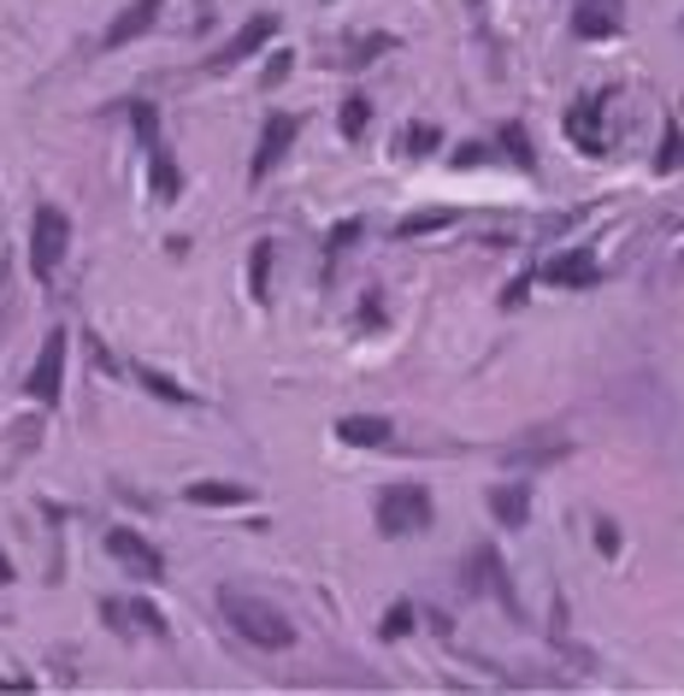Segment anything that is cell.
Wrapping results in <instances>:
<instances>
[{
	"label": "cell",
	"mask_w": 684,
	"mask_h": 696,
	"mask_svg": "<svg viewBox=\"0 0 684 696\" xmlns=\"http://www.w3.org/2000/svg\"><path fill=\"white\" fill-rule=\"evenodd\" d=\"M218 614L236 638L260 643V650H289L296 643V625L284 620V608H271L266 597H248V590H218Z\"/></svg>",
	"instance_id": "cell-1"
},
{
	"label": "cell",
	"mask_w": 684,
	"mask_h": 696,
	"mask_svg": "<svg viewBox=\"0 0 684 696\" xmlns=\"http://www.w3.org/2000/svg\"><path fill=\"white\" fill-rule=\"evenodd\" d=\"M425 525H431V490H419V484L378 490V532L384 537H414Z\"/></svg>",
	"instance_id": "cell-2"
},
{
	"label": "cell",
	"mask_w": 684,
	"mask_h": 696,
	"mask_svg": "<svg viewBox=\"0 0 684 696\" xmlns=\"http://www.w3.org/2000/svg\"><path fill=\"white\" fill-rule=\"evenodd\" d=\"M65 248H72V218L60 207H36V218H30V271H36V278H54Z\"/></svg>",
	"instance_id": "cell-3"
},
{
	"label": "cell",
	"mask_w": 684,
	"mask_h": 696,
	"mask_svg": "<svg viewBox=\"0 0 684 696\" xmlns=\"http://www.w3.org/2000/svg\"><path fill=\"white\" fill-rule=\"evenodd\" d=\"M107 555H113L118 567H130L142 585H160L165 579V555L153 549L142 532H130V525H113V532H107Z\"/></svg>",
	"instance_id": "cell-4"
},
{
	"label": "cell",
	"mask_w": 684,
	"mask_h": 696,
	"mask_svg": "<svg viewBox=\"0 0 684 696\" xmlns=\"http://www.w3.org/2000/svg\"><path fill=\"white\" fill-rule=\"evenodd\" d=\"M65 349H72V336H65V331H47L36 366H30V378H24V389H30V396H36L42 407H54L60 389H65Z\"/></svg>",
	"instance_id": "cell-5"
},
{
	"label": "cell",
	"mask_w": 684,
	"mask_h": 696,
	"mask_svg": "<svg viewBox=\"0 0 684 696\" xmlns=\"http://www.w3.org/2000/svg\"><path fill=\"white\" fill-rule=\"evenodd\" d=\"M296 130H301V118H296V113H271V118H266L260 148H254V165H248V178H254V183H266V178H271V165L289 154V142H296Z\"/></svg>",
	"instance_id": "cell-6"
},
{
	"label": "cell",
	"mask_w": 684,
	"mask_h": 696,
	"mask_svg": "<svg viewBox=\"0 0 684 696\" xmlns=\"http://www.w3.org/2000/svg\"><path fill=\"white\" fill-rule=\"evenodd\" d=\"M278 36V19H271V12H260V19H248L243 30H236V36L218 47V54L207 60V72H231V65H243L248 54H260V47Z\"/></svg>",
	"instance_id": "cell-7"
},
{
	"label": "cell",
	"mask_w": 684,
	"mask_h": 696,
	"mask_svg": "<svg viewBox=\"0 0 684 696\" xmlns=\"http://www.w3.org/2000/svg\"><path fill=\"white\" fill-rule=\"evenodd\" d=\"M543 278H549L555 290H590V283H596V254H590V248L555 254V260L543 266Z\"/></svg>",
	"instance_id": "cell-8"
},
{
	"label": "cell",
	"mask_w": 684,
	"mask_h": 696,
	"mask_svg": "<svg viewBox=\"0 0 684 696\" xmlns=\"http://www.w3.org/2000/svg\"><path fill=\"white\" fill-rule=\"evenodd\" d=\"M567 136L578 142V154H602L608 148V125H602V100H578L567 113Z\"/></svg>",
	"instance_id": "cell-9"
},
{
	"label": "cell",
	"mask_w": 684,
	"mask_h": 696,
	"mask_svg": "<svg viewBox=\"0 0 684 696\" xmlns=\"http://www.w3.org/2000/svg\"><path fill=\"white\" fill-rule=\"evenodd\" d=\"M160 7H165V0H130V7L107 24V47H125V42H136V36H148L153 19H160Z\"/></svg>",
	"instance_id": "cell-10"
},
{
	"label": "cell",
	"mask_w": 684,
	"mask_h": 696,
	"mask_svg": "<svg viewBox=\"0 0 684 696\" xmlns=\"http://www.w3.org/2000/svg\"><path fill=\"white\" fill-rule=\"evenodd\" d=\"M573 30L585 42L613 36V30H620V0H578V7H573Z\"/></svg>",
	"instance_id": "cell-11"
},
{
	"label": "cell",
	"mask_w": 684,
	"mask_h": 696,
	"mask_svg": "<svg viewBox=\"0 0 684 696\" xmlns=\"http://www.w3.org/2000/svg\"><path fill=\"white\" fill-rule=\"evenodd\" d=\"M336 437L349 449H378V443H389V419H378V414H349L336 426Z\"/></svg>",
	"instance_id": "cell-12"
},
{
	"label": "cell",
	"mask_w": 684,
	"mask_h": 696,
	"mask_svg": "<svg viewBox=\"0 0 684 696\" xmlns=\"http://www.w3.org/2000/svg\"><path fill=\"white\" fill-rule=\"evenodd\" d=\"M148 178H153V195H160V201H178L183 195V172L165 160V148H148Z\"/></svg>",
	"instance_id": "cell-13"
},
{
	"label": "cell",
	"mask_w": 684,
	"mask_h": 696,
	"mask_svg": "<svg viewBox=\"0 0 684 696\" xmlns=\"http://www.w3.org/2000/svg\"><path fill=\"white\" fill-rule=\"evenodd\" d=\"M455 225V213L449 207H431V213H414V218H402L396 225V236L402 243H419V236H431V231H449Z\"/></svg>",
	"instance_id": "cell-14"
},
{
	"label": "cell",
	"mask_w": 684,
	"mask_h": 696,
	"mask_svg": "<svg viewBox=\"0 0 684 696\" xmlns=\"http://www.w3.org/2000/svg\"><path fill=\"white\" fill-rule=\"evenodd\" d=\"M336 125H342V136H349V142H361V136H366V125H372V100H366V95H342Z\"/></svg>",
	"instance_id": "cell-15"
},
{
	"label": "cell",
	"mask_w": 684,
	"mask_h": 696,
	"mask_svg": "<svg viewBox=\"0 0 684 696\" xmlns=\"http://www.w3.org/2000/svg\"><path fill=\"white\" fill-rule=\"evenodd\" d=\"M190 502L195 507H243L248 490L243 484H190Z\"/></svg>",
	"instance_id": "cell-16"
},
{
	"label": "cell",
	"mask_w": 684,
	"mask_h": 696,
	"mask_svg": "<svg viewBox=\"0 0 684 696\" xmlns=\"http://www.w3.org/2000/svg\"><path fill=\"white\" fill-rule=\"evenodd\" d=\"M490 507H495V520H502V525H525V514H532V496H525V484H513V490H495Z\"/></svg>",
	"instance_id": "cell-17"
},
{
	"label": "cell",
	"mask_w": 684,
	"mask_h": 696,
	"mask_svg": "<svg viewBox=\"0 0 684 696\" xmlns=\"http://www.w3.org/2000/svg\"><path fill=\"white\" fill-rule=\"evenodd\" d=\"M684 165V130L678 125H666L661 130V154H655V172H678Z\"/></svg>",
	"instance_id": "cell-18"
},
{
	"label": "cell",
	"mask_w": 684,
	"mask_h": 696,
	"mask_svg": "<svg viewBox=\"0 0 684 696\" xmlns=\"http://www.w3.org/2000/svg\"><path fill=\"white\" fill-rule=\"evenodd\" d=\"M266 271H271V243H254V260H248V290H254V301L271 296L266 290Z\"/></svg>",
	"instance_id": "cell-19"
},
{
	"label": "cell",
	"mask_w": 684,
	"mask_h": 696,
	"mask_svg": "<svg viewBox=\"0 0 684 696\" xmlns=\"http://www.w3.org/2000/svg\"><path fill=\"white\" fill-rule=\"evenodd\" d=\"M130 125H136V136H142V148H160V118H153L148 100H136L130 107Z\"/></svg>",
	"instance_id": "cell-20"
},
{
	"label": "cell",
	"mask_w": 684,
	"mask_h": 696,
	"mask_svg": "<svg viewBox=\"0 0 684 696\" xmlns=\"http://www.w3.org/2000/svg\"><path fill=\"white\" fill-rule=\"evenodd\" d=\"M437 148V125H407L402 130V154H431Z\"/></svg>",
	"instance_id": "cell-21"
},
{
	"label": "cell",
	"mask_w": 684,
	"mask_h": 696,
	"mask_svg": "<svg viewBox=\"0 0 684 696\" xmlns=\"http://www.w3.org/2000/svg\"><path fill=\"white\" fill-rule=\"evenodd\" d=\"M136 378H142L153 396H165V401H190V389L183 384H171V378H160V372H148V366H136Z\"/></svg>",
	"instance_id": "cell-22"
},
{
	"label": "cell",
	"mask_w": 684,
	"mask_h": 696,
	"mask_svg": "<svg viewBox=\"0 0 684 696\" xmlns=\"http://www.w3.org/2000/svg\"><path fill=\"white\" fill-rule=\"evenodd\" d=\"M407 632H414V608H407V602H396V608L384 614V638L396 643V638H407Z\"/></svg>",
	"instance_id": "cell-23"
},
{
	"label": "cell",
	"mask_w": 684,
	"mask_h": 696,
	"mask_svg": "<svg viewBox=\"0 0 684 696\" xmlns=\"http://www.w3.org/2000/svg\"><path fill=\"white\" fill-rule=\"evenodd\" d=\"M130 620H136V625H142V632H165V620H160V614H153V608H148V602H130Z\"/></svg>",
	"instance_id": "cell-24"
},
{
	"label": "cell",
	"mask_w": 684,
	"mask_h": 696,
	"mask_svg": "<svg viewBox=\"0 0 684 696\" xmlns=\"http://www.w3.org/2000/svg\"><path fill=\"white\" fill-rule=\"evenodd\" d=\"M354 236H361V218H342V225L331 231V248L342 254V248H349V243H354Z\"/></svg>",
	"instance_id": "cell-25"
},
{
	"label": "cell",
	"mask_w": 684,
	"mask_h": 696,
	"mask_svg": "<svg viewBox=\"0 0 684 696\" xmlns=\"http://www.w3.org/2000/svg\"><path fill=\"white\" fill-rule=\"evenodd\" d=\"M502 142L513 148V160H520V165H532V148H525V130H507Z\"/></svg>",
	"instance_id": "cell-26"
},
{
	"label": "cell",
	"mask_w": 684,
	"mask_h": 696,
	"mask_svg": "<svg viewBox=\"0 0 684 696\" xmlns=\"http://www.w3.org/2000/svg\"><path fill=\"white\" fill-rule=\"evenodd\" d=\"M284 77H289V54H284V60H271V65H266V89H271V83H284Z\"/></svg>",
	"instance_id": "cell-27"
},
{
	"label": "cell",
	"mask_w": 684,
	"mask_h": 696,
	"mask_svg": "<svg viewBox=\"0 0 684 696\" xmlns=\"http://www.w3.org/2000/svg\"><path fill=\"white\" fill-rule=\"evenodd\" d=\"M12 579V567H7V555H0V585H7Z\"/></svg>",
	"instance_id": "cell-28"
},
{
	"label": "cell",
	"mask_w": 684,
	"mask_h": 696,
	"mask_svg": "<svg viewBox=\"0 0 684 696\" xmlns=\"http://www.w3.org/2000/svg\"><path fill=\"white\" fill-rule=\"evenodd\" d=\"M467 7H472V12H484V0H467Z\"/></svg>",
	"instance_id": "cell-29"
}]
</instances>
